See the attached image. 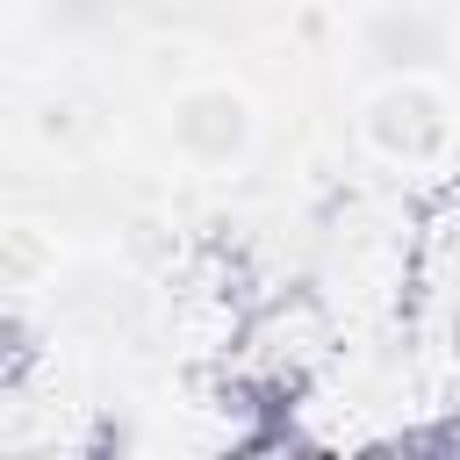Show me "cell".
Masks as SVG:
<instances>
[{
	"label": "cell",
	"mask_w": 460,
	"mask_h": 460,
	"mask_svg": "<svg viewBox=\"0 0 460 460\" xmlns=\"http://www.w3.org/2000/svg\"><path fill=\"white\" fill-rule=\"evenodd\" d=\"M165 144L194 172H237L259 144V101L237 79H187L165 101Z\"/></svg>",
	"instance_id": "obj_1"
},
{
	"label": "cell",
	"mask_w": 460,
	"mask_h": 460,
	"mask_svg": "<svg viewBox=\"0 0 460 460\" xmlns=\"http://www.w3.org/2000/svg\"><path fill=\"white\" fill-rule=\"evenodd\" d=\"M359 137L388 165H438L453 144V101L431 72H388L359 108Z\"/></svg>",
	"instance_id": "obj_2"
},
{
	"label": "cell",
	"mask_w": 460,
	"mask_h": 460,
	"mask_svg": "<svg viewBox=\"0 0 460 460\" xmlns=\"http://www.w3.org/2000/svg\"><path fill=\"white\" fill-rule=\"evenodd\" d=\"M453 29L431 0H374L359 14V58L381 72H431L446 58Z\"/></svg>",
	"instance_id": "obj_3"
}]
</instances>
